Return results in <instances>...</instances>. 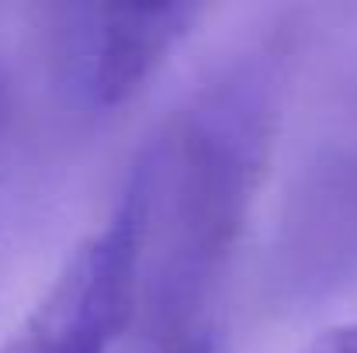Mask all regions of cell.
I'll use <instances>...</instances> for the list:
<instances>
[{"instance_id":"obj_2","label":"cell","mask_w":357,"mask_h":353,"mask_svg":"<svg viewBox=\"0 0 357 353\" xmlns=\"http://www.w3.org/2000/svg\"><path fill=\"white\" fill-rule=\"evenodd\" d=\"M202 17L198 3H73L59 7L56 59L70 97L87 111L132 101Z\"/></svg>"},{"instance_id":"obj_6","label":"cell","mask_w":357,"mask_h":353,"mask_svg":"<svg viewBox=\"0 0 357 353\" xmlns=\"http://www.w3.org/2000/svg\"><path fill=\"white\" fill-rule=\"evenodd\" d=\"M167 353H208V340H205L202 333H191V336H184L181 343L167 347Z\"/></svg>"},{"instance_id":"obj_7","label":"cell","mask_w":357,"mask_h":353,"mask_svg":"<svg viewBox=\"0 0 357 353\" xmlns=\"http://www.w3.org/2000/svg\"><path fill=\"white\" fill-rule=\"evenodd\" d=\"M337 329H340V336L347 340V347L357 353V319L354 322H347V326H337Z\"/></svg>"},{"instance_id":"obj_1","label":"cell","mask_w":357,"mask_h":353,"mask_svg":"<svg viewBox=\"0 0 357 353\" xmlns=\"http://www.w3.org/2000/svg\"><path fill=\"white\" fill-rule=\"evenodd\" d=\"M291 45L271 35L219 66L153 135L128 173L139 212L135 298L167 347L226 270L253 205L281 111Z\"/></svg>"},{"instance_id":"obj_3","label":"cell","mask_w":357,"mask_h":353,"mask_svg":"<svg viewBox=\"0 0 357 353\" xmlns=\"http://www.w3.org/2000/svg\"><path fill=\"white\" fill-rule=\"evenodd\" d=\"M139 212L125 191L101 233L77 246L0 353H108L135 305Z\"/></svg>"},{"instance_id":"obj_5","label":"cell","mask_w":357,"mask_h":353,"mask_svg":"<svg viewBox=\"0 0 357 353\" xmlns=\"http://www.w3.org/2000/svg\"><path fill=\"white\" fill-rule=\"evenodd\" d=\"M302 353H354V350L344 343L340 329H330V333H323L319 340H312V343H309Z\"/></svg>"},{"instance_id":"obj_4","label":"cell","mask_w":357,"mask_h":353,"mask_svg":"<svg viewBox=\"0 0 357 353\" xmlns=\"http://www.w3.org/2000/svg\"><path fill=\"white\" fill-rule=\"evenodd\" d=\"M288 270L291 284H326L357 260V152L319 163L288 219Z\"/></svg>"}]
</instances>
